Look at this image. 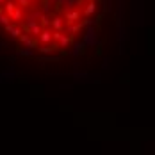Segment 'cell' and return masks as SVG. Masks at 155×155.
<instances>
[{
	"mask_svg": "<svg viewBox=\"0 0 155 155\" xmlns=\"http://www.w3.org/2000/svg\"><path fill=\"white\" fill-rule=\"evenodd\" d=\"M96 21H98V18L93 20V16H86V20L82 21V23H84V29H86V27H93V25H96Z\"/></svg>",
	"mask_w": 155,
	"mask_h": 155,
	"instance_id": "cell-16",
	"label": "cell"
},
{
	"mask_svg": "<svg viewBox=\"0 0 155 155\" xmlns=\"http://www.w3.org/2000/svg\"><path fill=\"white\" fill-rule=\"evenodd\" d=\"M96 13V2L94 0H89L84 7V16H93Z\"/></svg>",
	"mask_w": 155,
	"mask_h": 155,
	"instance_id": "cell-9",
	"label": "cell"
},
{
	"mask_svg": "<svg viewBox=\"0 0 155 155\" xmlns=\"http://www.w3.org/2000/svg\"><path fill=\"white\" fill-rule=\"evenodd\" d=\"M39 23L43 25V29H45V27H50V25H52V16L48 15V13H41V16H39Z\"/></svg>",
	"mask_w": 155,
	"mask_h": 155,
	"instance_id": "cell-11",
	"label": "cell"
},
{
	"mask_svg": "<svg viewBox=\"0 0 155 155\" xmlns=\"http://www.w3.org/2000/svg\"><path fill=\"white\" fill-rule=\"evenodd\" d=\"M4 47H5V45H4V43H0V48H4Z\"/></svg>",
	"mask_w": 155,
	"mask_h": 155,
	"instance_id": "cell-23",
	"label": "cell"
},
{
	"mask_svg": "<svg viewBox=\"0 0 155 155\" xmlns=\"http://www.w3.org/2000/svg\"><path fill=\"white\" fill-rule=\"evenodd\" d=\"M16 7H18V5H16V4L13 2V0H7V2L4 4V11H5V13H7L9 16H11L13 13H15V9H16Z\"/></svg>",
	"mask_w": 155,
	"mask_h": 155,
	"instance_id": "cell-13",
	"label": "cell"
},
{
	"mask_svg": "<svg viewBox=\"0 0 155 155\" xmlns=\"http://www.w3.org/2000/svg\"><path fill=\"white\" fill-rule=\"evenodd\" d=\"M86 48H87V45H86L84 41H78V43H75V45H73V48L70 50V55H71L73 59H78V57L86 52Z\"/></svg>",
	"mask_w": 155,
	"mask_h": 155,
	"instance_id": "cell-5",
	"label": "cell"
},
{
	"mask_svg": "<svg viewBox=\"0 0 155 155\" xmlns=\"http://www.w3.org/2000/svg\"><path fill=\"white\" fill-rule=\"evenodd\" d=\"M13 20H11V16L7 15V13H2L0 15V25H7V23H11Z\"/></svg>",
	"mask_w": 155,
	"mask_h": 155,
	"instance_id": "cell-17",
	"label": "cell"
},
{
	"mask_svg": "<svg viewBox=\"0 0 155 155\" xmlns=\"http://www.w3.org/2000/svg\"><path fill=\"white\" fill-rule=\"evenodd\" d=\"M4 31L9 32L11 34V38H15V39H20V36L23 34V27H20V25H15V23H7V25H4Z\"/></svg>",
	"mask_w": 155,
	"mask_h": 155,
	"instance_id": "cell-2",
	"label": "cell"
},
{
	"mask_svg": "<svg viewBox=\"0 0 155 155\" xmlns=\"http://www.w3.org/2000/svg\"><path fill=\"white\" fill-rule=\"evenodd\" d=\"M41 5H43L41 11L50 15V11H52V7H54V0H41Z\"/></svg>",
	"mask_w": 155,
	"mask_h": 155,
	"instance_id": "cell-15",
	"label": "cell"
},
{
	"mask_svg": "<svg viewBox=\"0 0 155 155\" xmlns=\"http://www.w3.org/2000/svg\"><path fill=\"white\" fill-rule=\"evenodd\" d=\"M59 45H61V48H70V47H71V36H70V34H68V36H66V34H62Z\"/></svg>",
	"mask_w": 155,
	"mask_h": 155,
	"instance_id": "cell-14",
	"label": "cell"
},
{
	"mask_svg": "<svg viewBox=\"0 0 155 155\" xmlns=\"http://www.w3.org/2000/svg\"><path fill=\"white\" fill-rule=\"evenodd\" d=\"M5 2H7V0H0V4H5Z\"/></svg>",
	"mask_w": 155,
	"mask_h": 155,
	"instance_id": "cell-22",
	"label": "cell"
},
{
	"mask_svg": "<svg viewBox=\"0 0 155 155\" xmlns=\"http://www.w3.org/2000/svg\"><path fill=\"white\" fill-rule=\"evenodd\" d=\"M50 27H52L54 31H62V29H64V18H62V16H54Z\"/></svg>",
	"mask_w": 155,
	"mask_h": 155,
	"instance_id": "cell-8",
	"label": "cell"
},
{
	"mask_svg": "<svg viewBox=\"0 0 155 155\" xmlns=\"http://www.w3.org/2000/svg\"><path fill=\"white\" fill-rule=\"evenodd\" d=\"M34 38H36V36H34ZM34 38H32L31 32H23V34L20 36V41L23 43V47L36 48V47H38V41H39V39H34Z\"/></svg>",
	"mask_w": 155,
	"mask_h": 155,
	"instance_id": "cell-3",
	"label": "cell"
},
{
	"mask_svg": "<svg viewBox=\"0 0 155 155\" xmlns=\"http://www.w3.org/2000/svg\"><path fill=\"white\" fill-rule=\"evenodd\" d=\"M18 55L21 57H34V48H29V47H23V48H18L16 50Z\"/></svg>",
	"mask_w": 155,
	"mask_h": 155,
	"instance_id": "cell-10",
	"label": "cell"
},
{
	"mask_svg": "<svg viewBox=\"0 0 155 155\" xmlns=\"http://www.w3.org/2000/svg\"><path fill=\"white\" fill-rule=\"evenodd\" d=\"M109 66H110V59H109V57H104V64H102V68L107 70Z\"/></svg>",
	"mask_w": 155,
	"mask_h": 155,
	"instance_id": "cell-21",
	"label": "cell"
},
{
	"mask_svg": "<svg viewBox=\"0 0 155 155\" xmlns=\"http://www.w3.org/2000/svg\"><path fill=\"white\" fill-rule=\"evenodd\" d=\"M84 29V23L82 21H75V23H70V25H66V31H68V34L70 36H75L77 32H80Z\"/></svg>",
	"mask_w": 155,
	"mask_h": 155,
	"instance_id": "cell-7",
	"label": "cell"
},
{
	"mask_svg": "<svg viewBox=\"0 0 155 155\" xmlns=\"http://www.w3.org/2000/svg\"><path fill=\"white\" fill-rule=\"evenodd\" d=\"M86 77H89L87 71H75V73H73V78H75V80H84Z\"/></svg>",
	"mask_w": 155,
	"mask_h": 155,
	"instance_id": "cell-18",
	"label": "cell"
},
{
	"mask_svg": "<svg viewBox=\"0 0 155 155\" xmlns=\"http://www.w3.org/2000/svg\"><path fill=\"white\" fill-rule=\"evenodd\" d=\"M61 38H62V31H54V41H61Z\"/></svg>",
	"mask_w": 155,
	"mask_h": 155,
	"instance_id": "cell-20",
	"label": "cell"
},
{
	"mask_svg": "<svg viewBox=\"0 0 155 155\" xmlns=\"http://www.w3.org/2000/svg\"><path fill=\"white\" fill-rule=\"evenodd\" d=\"M82 41L87 45V47H96L98 45V36H96V29L93 27H86V34L82 38Z\"/></svg>",
	"mask_w": 155,
	"mask_h": 155,
	"instance_id": "cell-1",
	"label": "cell"
},
{
	"mask_svg": "<svg viewBox=\"0 0 155 155\" xmlns=\"http://www.w3.org/2000/svg\"><path fill=\"white\" fill-rule=\"evenodd\" d=\"M64 20H66V25L78 21L80 20V11H77V9H64Z\"/></svg>",
	"mask_w": 155,
	"mask_h": 155,
	"instance_id": "cell-4",
	"label": "cell"
},
{
	"mask_svg": "<svg viewBox=\"0 0 155 155\" xmlns=\"http://www.w3.org/2000/svg\"><path fill=\"white\" fill-rule=\"evenodd\" d=\"M38 39H39V43H52V39H54V32L50 31L48 27H45L43 32L39 34V38H38Z\"/></svg>",
	"mask_w": 155,
	"mask_h": 155,
	"instance_id": "cell-6",
	"label": "cell"
},
{
	"mask_svg": "<svg viewBox=\"0 0 155 155\" xmlns=\"http://www.w3.org/2000/svg\"><path fill=\"white\" fill-rule=\"evenodd\" d=\"M11 20H13L15 23H18V21H21V20H23V11H21V7H20V5L15 9V13L11 15Z\"/></svg>",
	"mask_w": 155,
	"mask_h": 155,
	"instance_id": "cell-12",
	"label": "cell"
},
{
	"mask_svg": "<svg viewBox=\"0 0 155 155\" xmlns=\"http://www.w3.org/2000/svg\"><path fill=\"white\" fill-rule=\"evenodd\" d=\"M32 2H34V0H18V5L23 7V9H29L32 5Z\"/></svg>",
	"mask_w": 155,
	"mask_h": 155,
	"instance_id": "cell-19",
	"label": "cell"
}]
</instances>
